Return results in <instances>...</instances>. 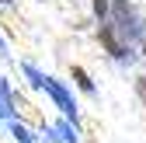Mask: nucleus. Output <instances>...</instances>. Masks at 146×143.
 <instances>
[{"instance_id": "nucleus-8", "label": "nucleus", "mask_w": 146, "mask_h": 143, "mask_svg": "<svg viewBox=\"0 0 146 143\" xmlns=\"http://www.w3.org/2000/svg\"><path fill=\"white\" fill-rule=\"evenodd\" d=\"M136 94H139V101L146 105V74H143V77H136Z\"/></svg>"}, {"instance_id": "nucleus-9", "label": "nucleus", "mask_w": 146, "mask_h": 143, "mask_svg": "<svg viewBox=\"0 0 146 143\" xmlns=\"http://www.w3.org/2000/svg\"><path fill=\"white\" fill-rule=\"evenodd\" d=\"M14 136H17V140H21V143H31V136H28V133H25L21 126H14Z\"/></svg>"}, {"instance_id": "nucleus-1", "label": "nucleus", "mask_w": 146, "mask_h": 143, "mask_svg": "<svg viewBox=\"0 0 146 143\" xmlns=\"http://www.w3.org/2000/svg\"><path fill=\"white\" fill-rule=\"evenodd\" d=\"M108 14H111L108 21L115 25V31H118L129 45L146 42V17L129 4V0H111V11H108Z\"/></svg>"}, {"instance_id": "nucleus-7", "label": "nucleus", "mask_w": 146, "mask_h": 143, "mask_svg": "<svg viewBox=\"0 0 146 143\" xmlns=\"http://www.w3.org/2000/svg\"><path fill=\"white\" fill-rule=\"evenodd\" d=\"M108 11H111V7H108V0H94V14H98V21H104Z\"/></svg>"}, {"instance_id": "nucleus-11", "label": "nucleus", "mask_w": 146, "mask_h": 143, "mask_svg": "<svg viewBox=\"0 0 146 143\" xmlns=\"http://www.w3.org/2000/svg\"><path fill=\"white\" fill-rule=\"evenodd\" d=\"M143 59H146V49H143Z\"/></svg>"}, {"instance_id": "nucleus-5", "label": "nucleus", "mask_w": 146, "mask_h": 143, "mask_svg": "<svg viewBox=\"0 0 146 143\" xmlns=\"http://www.w3.org/2000/svg\"><path fill=\"white\" fill-rule=\"evenodd\" d=\"M73 77H77V84L84 87V91H87V94H94V80H90V77L84 74V70H80V66H73Z\"/></svg>"}, {"instance_id": "nucleus-3", "label": "nucleus", "mask_w": 146, "mask_h": 143, "mask_svg": "<svg viewBox=\"0 0 146 143\" xmlns=\"http://www.w3.org/2000/svg\"><path fill=\"white\" fill-rule=\"evenodd\" d=\"M98 39H101V45L108 49V56H111V59H118V63H132V59H136L132 45H129V42H125L122 35L115 31V25L108 21V17H104L101 28H98Z\"/></svg>"}, {"instance_id": "nucleus-4", "label": "nucleus", "mask_w": 146, "mask_h": 143, "mask_svg": "<svg viewBox=\"0 0 146 143\" xmlns=\"http://www.w3.org/2000/svg\"><path fill=\"white\" fill-rule=\"evenodd\" d=\"M14 112V101H11V91H7V84L0 80V119H7Z\"/></svg>"}, {"instance_id": "nucleus-12", "label": "nucleus", "mask_w": 146, "mask_h": 143, "mask_svg": "<svg viewBox=\"0 0 146 143\" xmlns=\"http://www.w3.org/2000/svg\"><path fill=\"white\" fill-rule=\"evenodd\" d=\"M0 4H7V0H0Z\"/></svg>"}, {"instance_id": "nucleus-6", "label": "nucleus", "mask_w": 146, "mask_h": 143, "mask_svg": "<svg viewBox=\"0 0 146 143\" xmlns=\"http://www.w3.org/2000/svg\"><path fill=\"white\" fill-rule=\"evenodd\" d=\"M56 133H59V140H66V143L77 140V129H73L70 122H56Z\"/></svg>"}, {"instance_id": "nucleus-2", "label": "nucleus", "mask_w": 146, "mask_h": 143, "mask_svg": "<svg viewBox=\"0 0 146 143\" xmlns=\"http://www.w3.org/2000/svg\"><path fill=\"white\" fill-rule=\"evenodd\" d=\"M25 74L31 77V84L35 87H42V91H49V98L52 101H56V108L66 115V119H73V122H77V105H73V98H70V91H66V87L56 80V77H49V74H38V70H35V66H25Z\"/></svg>"}, {"instance_id": "nucleus-10", "label": "nucleus", "mask_w": 146, "mask_h": 143, "mask_svg": "<svg viewBox=\"0 0 146 143\" xmlns=\"http://www.w3.org/2000/svg\"><path fill=\"white\" fill-rule=\"evenodd\" d=\"M0 52H7V45H4V39H0Z\"/></svg>"}]
</instances>
